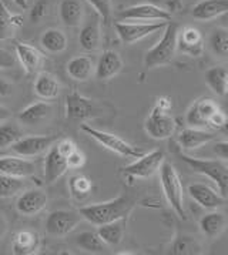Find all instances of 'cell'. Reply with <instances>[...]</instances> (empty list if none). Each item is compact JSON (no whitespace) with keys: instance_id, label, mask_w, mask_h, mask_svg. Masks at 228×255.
Listing matches in <instances>:
<instances>
[{"instance_id":"obj_21","label":"cell","mask_w":228,"mask_h":255,"mask_svg":"<svg viewBox=\"0 0 228 255\" xmlns=\"http://www.w3.org/2000/svg\"><path fill=\"white\" fill-rule=\"evenodd\" d=\"M228 225V220L224 213L217 210H210V213L201 217L200 220V230L210 240L217 238Z\"/></svg>"},{"instance_id":"obj_49","label":"cell","mask_w":228,"mask_h":255,"mask_svg":"<svg viewBox=\"0 0 228 255\" xmlns=\"http://www.w3.org/2000/svg\"><path fill=\"white\" fill-rule=\"evenodd\" d=\"M10 116H11V113L9 109H6V107L0 106V122H4V120H7Z\"/></svg>"},{"instance_id":"obj_1","label":"cell","mask_w":228,"mask_h":255,"mask_svg":"<svg viewBox=\"0 0 228 255\" xmlns=\"http://www.w3.org/2000/svg\"><path fill=\"white\" fill-rule=\"evenodd\" d=\"M131 207H133L131 198L127 195H120L110 201L80 207L79 214L90 224L99 227V225L112 223L118 218H124L125 215L130 213Z\"/></svg>"},{"instance_id":"obj_2","label":"cell","mask_w":228,"mask_h":255,"mask_svg":"<svg viewBox=\"0 0 228 255\" xmlns=\"http://www.w3.org/2000/svg\"><path fill=\"white\" fill-rule=\"evenodd\" d=\"M177 36H178V24L174 21H168L164 27L161 39L156 46H153L145 53L144 66L147 69H156L160 66H164L174 59L177 51Z\"/></svg>"},{"instance_id":"obj_4","label":"cell","mask_w":228,"mask_h":255,"mask_svg":"<svg viewBox=\"0 0 228 255\" xmlns=\"http://www.w3.org/2000/svg\"><path fill=\"white\" fill-rule=\"evenodd\" d=\"M160 180L163 193L166 195V200L171 208L177 213L178 217L186 218V207H184V191L183 184L180 180V175L171 163L163 161L160 167Z\"/></svg>"},{"instance_id":"obj_15","label":"cell","mask_w":228,"mask_h":255,"mask_svg":"<svg viewBox=\"0 0 228 255\" xmlns=\"http://www.w3.org/2000/svg\"><path fill=\"white\" fill-rule=\"evenodd\" d=\"M188 195L206 210H217L226 203V198L207 184L194 183L188 185Z\"/></svg>"},{"instance_id":"obj_13","label":"cell","mask_w":228,"mask_h":255,"mask_svg":"<svg viewBox=\"0 0 228 255\" xmlns=\"http://www.w3.org/2000/svg\"><path fill=\"white\" fill-rule=\"evenodd\" d=\"M69 170L67 165V157L63 155L57 147V144H53L44 157L43 161V175L44 181L47 184L56 183L60 177H63Z\"/></svg>"},{"instance_id":"obj_23","label":"cell","mask_w":228,"mask_h":255,"mask_svg":"<svg viewBox=\"0 0 228 255\" xmlns=\"http://www.w3.org/2000/svg\"><path fill=\"white\" fill-rule=\"evenodd\" d=\"M52 113V106L44 100L36 102L27 106L19 113V122L26 126H37L39 123L44 122Z\"/></svg>"},{"instance_id":"obj_18","label":"cell","mask_w":228,"mask_h":255,"mask_svg":"<svg viewBox=\"0 0 228 255\" xmlns=\"http://www.w3.org/2000/svg\"><path fill=\"white\" fill-rule=\"evenodd\" d=\"M0 173L13 177H30L34 173V164L20 155H3L0 157Z\"/></svg>"},{"instance_id":"obj_8","label":"cell","mask_w":228,"mask_h":255,"mask_svg":"<svg viewBox=\"0 0 228 255\" xmlns=\"http://www.w3.org/2000/svg\"><path fill=\"white\" fill-rule=\"evenodd\" d=\"M82 215L79 211H67V210H54L46 218V231L53 237H64L70 234L79 225Z\"/></svg>"},{"instance_id":"obj_38","label":"cell","mask_w":228,"mask_h":255,"mask_svg":"<svg viewBox=\"0 0 228 255\" xmlns=\"http://www.w3.org/2000/svg\"><path fill=\"white\" fill-rule=\"evenodd\" d=\"M90 190H92L90 178H87L84 175H74L70 178V191H72L73 197L83 198L90 193Z\"/></svg>"},{"instance_id":"obj_29","label":"cell","mask_w":228,"mask_h":255,"mask_svg":"<svg viewBox=\"0 0 228 255\" xmlns=\"http://www.w3.org/2000/svg\"><path fill=\"white\" fill-rule=\"evenodd\" d=\"M34 93L42 100H53L60 93V84L57 79L49 73H40L34 82Z\"/></svg>"},{"instance_id":"obj_45","label":"cell","mask_w":228,"mask_h":255,"mask_svg":"<svg viewBox=\"0 0 228 255\" xmlns=\"http://www.w3.org/2000/svg\"><path fill=\"white\" fill-rule=\"evenodd\" d=\"M213 153L216 154L218 158L228 161V141H217L213 147Z\"/></svg>"},{"instance_id":"obj_31","label":"cell","mask_w":228,"mask_h":255,"mask_svg":"<svg viewBox=\"0 0 228 255\" xmlns=\"http://www.w3.org/2000/svg\"><path fill=\"white\" fill-rule=\"evenodd\" d=\"M79 44L86 51H96L100 46V27L96 17L84 24L79 33Z\"/></svg>"},{"instance_id":"obj_30","label":"cell","mask_w":228,"mask_h":255,"mask_svg":"<svg viewBox=\"0 0 228 255\" xmlns=\"http://www.w3.org/2000/svg\"><path fill=\"white\" fill-rule=\"evenodd\" d=\"M208 47L216 59L228 60V27L220 26L213 29L208 39Z\"/></svg>"},{"instance_id":"obj_48","label":"cell","mask_w":228,"mask_h":255,"mask_svg":"<svg viewBox=\"0 0 228 255\" xmlns=\"http://www.w3.org/2000/svg\"><path fill=\"white\" fill-rule=\"evenodd\" d=\"M7 230H9V223H7V220L3 215L0 214V240L6 235Z\"/></svg>"},{"instance_id":"obj_12","label":"cell","mask_w":228,"mask_h":255,"mask_svg":"<svg viewBox=\"0 0 228 255\" xmlns=\"http://www.w3.org/2000/svg\"><path fill=\"white\" fill-rule=\"evenodd\" d=\"M57 140V135H27L20 137L10 148L20 157H36L47 148H50L54 141Z\"/></svg>"},{"instance_id":"obj_28","label":"cell","mask_w":228,"mask_h":255,"mask_svg":"<svg viewBox=\"0 0 228 255\" xmlns=\"http://www.w3.org/2000/svg\"><path fill=\"white\" fill-rule=\"evenodd\" d=\"M23 16L11 13L6 4L0 0V40H7L13 37L16 29L21 27Z\"/></svg>"},{"instance_id":"obj_42","label":"cell","mask_w":228,"mask_h":255,"mask_svg":"<svg viewBox=\"0 0 228 255\" xmlns=\"http://www.w3.org/2000/svg\"><path fill=\"white\" fill-rule=\"evenodd\" d=\"M227 114L223 112L221 109H218L217 112L210 117V120H208V127H213V128H217V130H223V128L227 126Z\"/></svg>"},{"instance_id":"obj_36","label":"cell","mask_w":228,"mask_h":255,"mask_svg":"<svg viewBox=\"0 0 228 255\" xmlns=\"http://www.w3.org/2000/svg\"><path fill=\"white\" fill-rule=\"evenodd\" d=\"M24 188L23 178L0 173V198H11Z\"/></svg>"},{"instance_id":"obj_35","label":"cell","mask_w":228,"mask_h":255,"mask_svg":"<svg viewBox=\"0 0 228 255\" xmlns=\"http://www.w3.org/2000/svg\"><path fill=\"white\" fill-rule=\"evenodd\" d=\"M227 74L228 70L224 67H211L206 72L208 87L218 96L227 94Z\"/></svg>"},{"instance_id":"obj_5","label":"cell","mask_w":228,"mask_h":255,"mask_svg":"<svg viewBox=\"0 0 228 255\" xmlns=\"http://www.w3.org/2000/svg\"><path fill=\"white\" fill-rule=\"evenodd\" d=\"M80 130L87 134L89 137H92L93 140H96L99 144H102L104 148L118 154L121 157L138 158V157H141L144 154L140 148L127 143L125 140L120 138L118 135H115L113 133H107V131H103V130H99L96 127L89 126V124H80Z\"/></svg>"},{"instance_id":"obj_44","label":"cell","mask_w":228,"mask_h":255,"mask_svg":"<svg viewBox=\"0 0 228 255\" xmlns=\"http://www.w3.org/2000/svg\"><path fill=\"white\" fill-rule=\"evenodd\" d=\"M84 164V155L77 148L67 155V165L69 168H80Z\"/></svg>"},{"instance_id":"obj_16","label":"cell","mask_w":228,"mask_h":255,"mask_svg":"<svg viewBox=\"0 0 228 255\" xmlns=\"http://www.w3.org/2000/svg\"><path fill=\"white\" fill-rule=\"evenodd\" d=\"M47 205V194L39 190L33 188L29 191H24L16 201V210L17 213L24 217H33L43 211Z\"/></svg>"},{"instance_id":"obj_27","label":"cell","mask_w":228,"mask_h":255,"mask_svg":"<svg viewBox=\"0 0 228 255\" xmlns=\"http://www.w3.org/2000/svg\"><path fill=\"white\" fill-rule=\"evenodd\" d=\"M125 230V217L124 218H118L114 220L112 223L99 225L97 234L107 244V247H115L121 243L123 237H124Z\"/></svg>"},{"instance_id":"obj_11","label":"cell","mask_w":228,"mask_h":255,"mask_svg":"<svg viewBox=\"0 0 228 255\" xmlns=\"http://www.w3.org/2000/svg\"><path fill=\"white\" fill-rule=\"evenodd\" d=\"M97 114L93 100L82 96L80 93L72 92L66 97V117L72 122L89 120Z\"/></svg>"},{"instance_id":"obj_51","label":"cell","mask_w":228,"mask_h":255,"mask_svg":"<svg viewBox=\"0 0 228 255\" xmlns=\"http://www.w3.org/2000/svg\"><path fill=\"white\" fill-rule=\"evenodd\" d=\"M227 94H228V74H227Z\"/></svg>"},{"instance_id":"obj_41","label":"cell","mask_w":228,"mask_h":255,"mask_svg":"<svg viewBox=\"0 0 228 255\" xmlns=\"http://www.w3.org/2000/svg\"><path fill=\"white\" fill-rule=\"evenodd\" d=\"M49 9V1L47 0H36L30 9V21L31 23H39L46 16Z\"/></svg>"},{"instance_id":"obj_39","label":"cell","mask_w":228,"mask_h":255,"mask_svg":"<svg viewBox=\"0 0 228 255\" xmlns=\"http://www.w3.org/2000/svg\"><path fill=\"white\" fill-rule=\"evenodd\" d=\"M193 104L196 106L198 114L201 116V119L204 120L206 126L208 127V120H210V117L220 109V106L217 104V102L213 100V99H208V97H203V99H198L197 102H194Z\"/></svg>"},{"instance_id":"obj_3","label":"cell","mask_w":228,"mask_h":255,"mask_svg":"<svg viewBox=\"0 0 228 255\" xmlns=\"http://www.w3.org/2000/svg\"><path fill=\"white\" fill-rule=\"evenodd\" d=\"M181 160L194 171L208 177L217 185V190L224 198H228V167L221 160L210 158H194L186 154H181Z\"/></svg>"},{"instance_id":"obj_47","label":"cell","mask_w":228,"mask_h":255,"mask_svg":"<svg viewBox=\"0 0 228 255\" xmlns=\"http://www.w3.org/2000/svg\"><path fill=\"white\" fill-rule=\"evenodd\" d=\"M11 90H13L11 83L7 82V80H4L3 77H0V99L10 96Z\"/></svg>"},{"instance_id":"obj_37","label":"cell","mask_w":228,"mask_h":255,"mask_svg":"<svg viewBox=\"0 0 228 255\" xmlns=\"http://www.w3.org/2000/svg\"><path fill=\"white\" fill-rule=\"evenodd\" d=\"M21 137L20 127L13 122H4L0 124V150L10 148Z\"/></svg>"},{"instance_id":"obj_6","label":"cell","mask_w":228,"mask_h":255,"mask_svg":"<svg viewBox=\"0 0 228 255\" xmlns=\"http://www.w3.org/2000/svg\"><path fill=\"white\" fill-rule=\"evenodd\" d=\"M168 21H141V23H131V21H117L114 24L115 31L120 40L125 44H133L135 41L141 40L147 36L164 30Z\"/></svg>"},{"instance_id":"obj_43","label":"cell","mask_w":228,"mask_h":255,"mask_svg":"<svg viewBox=\"0 0 228 255\" xmlns=\"http://www.w3.org/2000/svg\"><path fill=\"white\" fill-rule=\"evenodd\" d=\"M16 64V57L9 50L0 49V70L1 69H10Z\"/></svg>"},{"instance_id":"obj_22","label":"cell","mask_w":228,"mask_h":255,"mask_svg":"<svg viewBox=\"0 0 228 255\" xmlns=\"http://www.w3.org/2000/svg\"><path fill=\"white\" fill-rule=\"evenodd\" d=\"M214 138H216V135L213 133H208V131L203 130V128H196V127L184 128L177 137L178 144L184 150H196V148L201 147V145L211 143Z\"/></svg>"},{"instance_id":"obj_33","label":"cell","mask_w":228,"mask_h":255,"mask_svg":"<svg viewBox=\"0 0 228 255\" xmlns=\"http://www.w3.org/2000/svg\"><path fill=\"white\" fill-rule=\"evenodd\" d=\"M170 253L174 255H198L203 254V248L194 237L183 234L173 241Z\"/></svg>"},{"instance_id":"obj_50","label":"cell","mask_w":228,"mask_h":255,"mask_svg":"<svg viewBox=\"0 0 228 255\" xmlns=\"http://www.w3.org/2000/svg\"><path fill=\"white\" fill-rule=\"evenodd\" d=\"M20 9H23V10H26L27 7H29V0H13Z\"/></svg>"},{"instance_id":"obj_34","label":"cell","mask_w":228,"mask_h":255,"mask_svg":"<svg viewBox=\"0 0 228 255\" xmlns=\"http://www.w3.org/2000/svg\"><path fill=\"white\" fill-rule=\"evenodd\" d=\"M40 43L50 53H62L67 49V36L60 29H47L42 34Z\"/></svg>"},{"instance_id":"obj_20","label":"cell","mask_w":228,"mask_h":255,"mask_svg":"<svg viewBox=\"0 0 228 255\" xmlns=\"http://www.w3.org/2000/svg\"><path fill=\"white\" fill-rule=\"evenodd\" d=\"M16 49V56L20 61V64L24 67L26 73H36L43 66V57L42 51H39L36 47H33L30 44H26L23 41H17L14 44Z\"/></svg>"},{"instance_id":"obj_40","label":"cell","mask_w":228,"mask_h":255,"mask_svg":"<svg viewBox=\"0 0 228 255\" xmlns=\"http://www.w3.org/2000/svg\"><path fill=\"white\" fill-rule=\"evenodd\" d=\"M103 23L109 24L112 21V0H87Z\"/></svg>"},{"instance_id":"obj_25","label":"cell","mask_w":228,"mask_h":255,"mask_svg":"<svg viewBox=\"0 0 228 255\" xmlns=\"http://www.w3.org/2000/svg\"><path fill=\"white\" fill-rule=\"evenodd\" d=\"M59 16L63 24L69 27H77L83 21L84 10L80 0H62L59 6Z\"/></svg>"},{"instance_id":"obj_7","label":"cell","mask_w":228,"mask_h":255,"mask_svg":"<svg viewBox=\"0 0 228 255\" xmlns=\"http://www.w3.org/2000/svg\"><path fill=\"white\" fill-rule=\"evenodd\" d=\"M176 120L168 114V112L154 106L144 122V130L154 140L170 138L176 131Z\"/></svg>"},{"instance_id":"obj_17","label":"cell","mask_w":228,"mask_h":255,"mask_svg":"<svg viewBox=\"0 0 228 255\" xmlns=\"http://www.w3.org/2000/svg\"><path fill=\"white\" fill-rule=\"evenodd\" d=\"M228 13V0H201L191 9V16L200 21H210Z\"/></svg>"},{"instance_id":"obj_26","label":"cell","mask_w":228,"mask_h":255,"mask_svg":"<svg viewBox=\"0 0 228 255\" xmlns=\"http://www.w3.org/2000/svg\"><path fill=\"white\" fill-rule=\"evenodd\" d=\"M40 247V238L33 231H20L14 235L11 250L16 255H30L34 254Z\"/></svg>"},{"instance_id":"obj_14","label":"cell","mask_w":228,"mask_h":255,"mask_svg":"<svg viewBox=\"0 0 228 255\" xmlns=\"http://www.w3.org/2000/svg\"><path fill=\"white\" fill-rule=\"evenodd\" d=\"M177 50L190 57H200L204 51V39L203 34L196 27L187 26L178 30L177 36Z\"/></svg>"},{"instance_id":"obj_19","label":"cell","mask_w":228,"mask_h":255,"mask_svg":"<svg viewBox=\"0 0 228 255\" xmlns=\"http://www.w3.org/2000/svg\"><path fill=\"white\" fill-rule=\"evenodd\" d=\"M123 60L117 51L106 50L102 53L96 66V76L99 80H110L115 74L121 72Z\"/></svg>"},{"instance_id":"obj_10","label":"cell","mask_w":228,"mask_h":255,"mask_svg":"<svg viewBox=\"0 0 228 255\" xmlns=\"http://www.w3.org/2000/svg\"><path fill=\"white\" fill-rule=\"evenodd\" d=\"M123 21H170L171 14L156 4L143 3L130 6L118 14Z\"/></svg>"},{"instance_id":"obj_9","label":"cell","mask_w":228,"mask_h":255,"mask_svg":"<svg viewBox=\"0 0 228 255\" xmlns=\"http://www.w3.org/2000/svg\"><path fill=\"white\" fill-rule=\"evenodd\" d=\"M164 161V153L161 150H154L151 153L143 154L134 163L128 164L123 168V173L135 178H148L156 174Z\"/></svg>"},{"instance_id":"obj_32","label":"cell","mask_w":228,"mask_h":255,"mask_svg":"<svg viewBox=\"0 0 228 255\" xmlns=\"http://www.w3.org/2000/svg\"><path fill=\"white\" fill-rule=\"evenodd\" d=\"M76 245L86 253L103 254L107 250V244L94 231H84L76 237Z\"/></svg>"},{"instance_id":"obj_24","label":"cell","mask_w":228,"mask_h":255,"mask_svg":"<svg viewBox=\"0 0 228 255\" xmlns=\"http://www.w3.org/2000/svg\"><path fill=\"white\" fill-rule=\"evenodd\" d=\"M67 74L72 77L76 82H86L92 77L94 70L93 60L90 56L86 54H80L73 57L72 60L67 63Z\"/></svg>"},{"instance_id":"obj_46","label":"cell","mask_w":228,"mask_h":255,"mask_svg":"<svg viewBox=\"0 0 228 255\" xmlns=\"http://www.w3.org/2000/svg\"><path fill=\"white\" fill-rule=\"evenodd\" d=\"M57 147H59L60 153H62L63 155H66V157L77 148L76 144L73 143L70 138H63V140H60V141L57 143Z\"/></svg>"}]
</instances>
